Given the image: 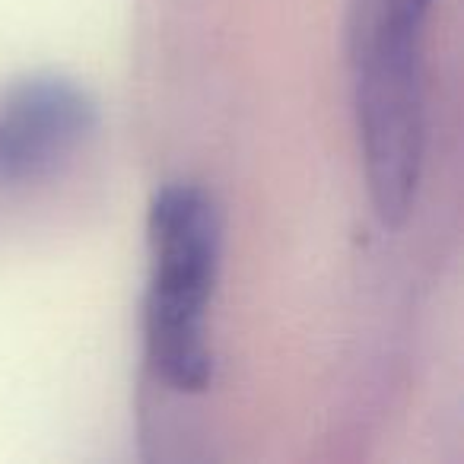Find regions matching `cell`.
<instances>
[{
	"label": "cell",
	"mask_w": 464,
	"mask_h": 464,
	"mask_svg": "<svg viewBox=\"0 0 464 464\" xmlns=\"http://www.w3.org/2000/svg\"><path fill=\"white\" fill-rule=\"evenodd\" d=\"M96 121V102L73 80L33 77L0 92V188L52 179L83 150Z\"/></svg>",
	"instance_id": "3957f363"
},
{
	"label": "cell",
	"mask_w": 464,
	"mask_h": 464,
	"mask_svg": "<svg viewBox=\"0 0 464 464\" xmlns=\"http://www.w3.org/2000/svg\"><path fill=\"white\" fill-rule=\"evenodd\" d=\"M432 0H350V71L360 153L379 219L398 229L426 160L423 35Z\"/></svg>",
	"instance_id": "6da1fadb"
},
{
	"label": "cell",
	"mask_w": 464,
	"mask_h": 464,
	"mask_svg": "<svg viewBox=\"0 0 464 464\" xmlns=\"http://www.w3.org/2000/svg\"><path fill=\"white\" fill-rule=\"evenodd\" d=\"M150 280L143 341L156 379L172 392H204L213 375L210 303L219 267V213L198 185H169L147 219Z\"/></svg>",
	"instance_id": "7a4b0ae2"
}]
</instances>
